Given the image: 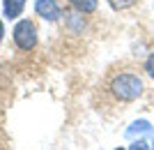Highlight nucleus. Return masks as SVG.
<instances>
[{
  "label": "nucleus",
  "mask_w": 154,
  "mask_h": 150,
  "mask_svg": "<svg viewBox=\"0 0 154 150\" xmlns=\"http://www.w3.org/2000/svg\"><path fill=\"white\" fill-rule=\"evenodd\" d=\"M14 44L19 46L21 51H30L37 44V28L32 21H19L14 28Z\"/></svg>",
  "instance_id": "f03ea898"
},
{
  "label": "nucleus",
  "mask_w": 154,
  "mask_h": 150,
  "mask_svg": "<svg viewBox=\"0 0 154 150\" xmlns=\"http://www.w3.org/2000/svg\"><path fill=\"white\" fill-rule=\"evenodd\" d=\"M115 150H124V148H115Z\"/></svg>",
  "instance_id": "9d476101"
},
{
  "label": "nucleus",
  "mask_w": 154,
  "mask_h": 150,
  "mask_svg": "<svg viewBox=\"0 0 154 150\" xmlns=\"http://www.w3.org/2000/svg\"><path fill=\"white\" fill-rule=\"evenodd\" d=\"M108 2H110L113 9H117V12H120V9H129L131 5H136V0H108Z\"/></svg>",
  "instance_id": "423d86ee"
},
{
  "label": "nucleus",
  "mask_w": 154,
  "mask_h": 150,
  "mask_svg": "<svg viewBox=\"0 0 154 150\" xmlns=\"http://www.w3.org/2000/svg\"><path fill=\"white\" fill-rule=\"evenodd\" d=\"M0 37H2V26H0Z\"/></svg>",
  "instance_id": "1a4fd4ad"
},
{
  "label": "nucleus",
  "mask_w": 154,
  "mask_h": 150,
  "mask_svg": "<svg viewBox=\"0 0 154 150\" xmlns=\"http://www.w3.org/2000/svg\"><path fill=\"white\" fill-rule=\"evenodd\" d=\"M152 150H154V148H152Z\"/></svg>",
  "instance_id": "9b49d317"
},
{
  "label": "nucleus",
  "mask_w": 154,
  "mask_h": 150,
  "mask_svg": "<svg viewBox=\"0 0 154 150\" xmlns=\"http://www.w3.org/2000/svg\"><path fill=\"white\" fill-rule=\"evenodd\" d=\"M23 9V0H5V14L9 19H16Z\"/></svg>",
  "instance_id": "39448f33"
},
{
  "label": "nucleus",
  "mask_w": 154,
  "mask_h": 150,
  "mask_svg": "<svg viewBox=\"0 0 154 150\" xmlns=\"http://www.w3.org/2000/svg\"><path fill=\"white\" fill-rule=\"evenodd\" d=\"M131 150H149V148H147V143H145V141H134Z\"/></svg>",
  "instance_id": "6e6552de"
},
{
  "label": "nucleus",
  "mask_w": 154,
  "mask_h": 150,
  "mask_svg": "<svg viewBox=\"0 0 154 150\" xmlns=\"http://www.w3.org/2000/svg\"><path fill=\"white\" fill-rule=\"evenodd\" d=\"M71 7L81 14H92L97 9V0H69Z\"/></svg>",
  "instance_id": "20e7f679"
},
{
  "label": "nucleus",
  "mask_w": 154,
  "mask_h": 150,
  "mask_svg": "<svg viewBox=\"0 0 154 150\" xmlns=\"http://www.w3.org/2000/svg\"><path fill=\"white\" fill-rule=\"evenodd\" d=\"M35 9H37L39 16H44V19H48V21H55L60 16V7H58L55 0H37V2H35Z\"/></svg>",
  "instance_id": "7ed1b4c3"
},
{
  "label": "nucleus",
  "mask_w": 154,
  "mask_h": 150,
  "mask_svg": "<svg viewBox=\"0 0 154 150\" xmlns=\"http://www.w3.org/2000/svg\"><path fill=\"white\" fill-rule=\"evenodd\" d=\"M110 92L120 102H134V99L140 97V92H143V81L138 74H131V72L117 74L110 81Z\"/></svg>",
  "instance_id": "f257e3e1"
},
{
  "label": "nucleus",
  "mask_w": 154,
  "mask_h": 150,
  "mask_svg": "<svg viewBox=\"0 0 154 150\" xmlns=\"http://www.w3.org/2000/svg\"><path fill=\"white\" fill-rule=\"evenodd\" d=\"M145 69H147V74L154 78V53H152V56L147 58V62H145Z\"/></svg>",
  "instance_id": "0eeeda50"
}]
</instances>
